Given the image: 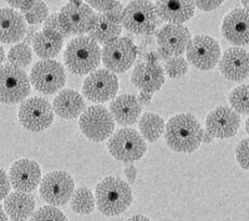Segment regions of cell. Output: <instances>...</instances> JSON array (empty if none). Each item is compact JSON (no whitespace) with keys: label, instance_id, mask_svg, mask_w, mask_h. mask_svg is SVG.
Segmentation results:
<instances>
[{"label":"cell","instance_id":"cell-1","mask_svg":"<svg viewBox=\"0 0 249 221\" xmlns=\"http://www.w3.org/2000/svg\"><path fill=\"white\" fill-rule=\"evenodd\" d=\"M203 132L200 122L189 113H180L169 120L165 128V140L174 151L191 153L202 144Z\"/></svg>","mask_w":249,"mask_h":221},{"label":"cell","instance_id":"cell-2","mask_svg":"<svg viewBox=\"0 0 249 221\" xmlns=\"http://www.w3.org/2000/svg\"><path fill=\"white\" fill-rule=\"evenodd\" d=\"M95 200L99 212L107 217L119 216L133 203V192L124 180L109 176L96 185Z\"/></svg>","mask_w":249,"mask_h":221},{"label":"cell","instance_id":"cell-3","mask_svg":"<svg viewBox=\"0 0 249 221\" xmlns=\"http://www.w3.org/2000/svg\"><path fill=\"white\" fill-rule=\"evenodd\" d=\"M64 61L69 72L77 76L94 73L102 61V50L89 36L76 37L68 42Z\"/></svg>","mask_w":249,"mask_h":221},{"label":"cell","instance_id":"cell-4","mask_svg":"<svg viewBox=\"0 0 249 221\" xmlns=\"http://www.w3.org/2000/svg\"><path fill=\"white\" fill-rule=\"evenodd\" d=\"M31 92V82L25 70L12 64L0 66V103H23Z\"/></svg>","mask_w":249,"mask_h":221},{"label":"cell","instance_id":"cell-5","mask_svg":"<svg viewBox=\"0 0 249 221\" xmlns=\"http://www.w3.org/2000/svg\"><path fill=\"white\" fill-rule=\"evenodd\" d=\"M107 148L116 160L122 162H134L142 158L146 153L147 144L137 130L121 129L109 138Z\"/></svg>","mask_w":249,"mask_h":221},{"label":"cell","instance_id":"cell-6","mask_svg":"<svg viewBox=\"0 0 249 221\" xmlns=\"http://www.w3.org/2000/svg\"><path fill=\"white\" fill-rule=\"evenodd\" d=\"M158 18L156 4L136 0L124 8L121 23L126 31L134 34L151 35L158 26Z\"/></svg>","mask_w":249,"mask_h":221},{"label":"cell","instance_id":"cell-7","mask_svg":"<svg viewBox=\"0 0 249 221\" xmlns=\"http://www.w3.org/2000/svg\"><path fill=\"white\" fill-rule=\"evenodd\" d=\"M96 13L82 1H71L61 9L58 22L64 32L65 38L71 36H83L91 29Z\"/></svg>","mask_w":249,"mask_h":221},{"label":"cell","instance_id":"cell-8","mask_svg":"<svg viewBox=\"0 0 249 221\" xmlns=\"http://www.w3.org/2000/svg\"><path fill=\"white\" fill-rule=\"evenodd\" d=\"M114 119L104 106H91L86 109L79 119V128L89 140L101 143L110 138L114 130Z\"/></svg>","mask_w":249,"mask_h":221},{"label":"cell","instance_id":"cell-9","mask_svg":"<svg viewBox=\"0 0 249 221\" xmlns=\"http://www.w3.org/2000/svg\"><path fill=\"white\" fill-rule=\"evenodd\" d=\"M31 82L38 92L52 95L64 88L66 73L61 63L53 59H43L32 68Z\"/></svg>","mask_w":249,"mask_h":221},{"label":"cell","instance_id":"cell-10","mask_svg":"<svg viewBox=\"0 0 249 221\" xmlns=\"http://www.w3.org/2000/svg\"><path fill=\"white\" fill-rule=\"evenodd\" d=\"M54 119L52 105L47 99L34 96L25 99L18 109V120L32 132H41L50 128Z\"/></svg>","mask_w":249,"mask_h":221},{"label":"cell","instance_id":"cell-11","mask_svg":"<svg viewBox=\"0 0 249 221\" xmlns=\"http://www.w3.org/2000/svg\"><path fill=\"white\" fill-rule=\"evenodd\" d=\"M39 192L44 202L54 207L63 206L71 200L74 192V182L67 172L54 170L42 178Z\"/></svg>","mask_w":249,"mask_h":221},{"label":"cell","instance_id":"cell-12","mask_svg":"<svg viewBox=\"0 0 249 221\" xmlns=\"http://www.w3.org/2000/svg\"><path fill=\"white\" fill-rule=\"evenodd\" d=\"M137 56V48L131 39L120 37L105 46L102 50V61L107 70L113 74L126 72L133 66Z\"/></svg>","mask_w":249,"mask_h":221},{"label":"cell","instance_id":"cell-13","mask_svg":"<svg viewBox=\"0 0 249 221\" xmlns=\"http://www.w3.org/2000/svg\"><path fill=\"white\" fill-rule=\"evenodd\" d=\"M119 90V79L116 74L107 69H98L89 74L83 82L82 93L93 103H106L114 99Z\"/></svg>","mask_w":249,"mask_h":221},{"label":"cell","instance_id":"cell-14","mask_svg":"<svg viewBox=\"0 0 249 221\" xmlns=\"http://www.w3.org/2000/svg\"><path fill=\"white\" fill-rule=\"evenodd\" d=\"M159 58L178 57L187 51L191 41V34L183 25L167 24L157 35Z\"/></svg>","mask_w":249,"mask_h":221},{"label":"cell","instance_id":"cell-15","mask_svg":"<svg viewBox=\"0 0 249 221\" xmlns=\"http://www.w3.org/2000/svg\"><path fill=\"white\" fill-rule=\"evenodd\" d=\"M186 52L188 61L200 70L213 68L221 56V50L218 42L205 35L193 37Z\"/></svg>","mask_w":249,"mask_h":221},{"label":"cell","instance_id":"cell-16","mask_svg":"<svg viewBox=\"0 0 249 221\" xmlns=\"http://www.w3.org/2000/svg\"><path fill=\"white\" fill-rule=\"evenodd\" d=\"M9 178L14 190L18 192L31 193L41 184V168L34 160H18L10 168Z\"/></svg>","mask_w":249,"mask_h":221},{"label":"cell","instance_id":"cell-17","mask_svg":"<svg viewBox=\"0 0 249 221\" xmlns=\"http://www.w3.org/2000/svg\"><path fill=\"white\" fill-rule=\"evenodd\" d=\"M241 125L240 115L229 107H218L207 115L206 132L212 137L230 138Z\"/></svg>","mask_w":249,"mask_h":221},{"label":"cell","instance_id":"cell-18","mask_svg":"<svg viewBox=\"0 0 249 221\" xmlns=\"http://www.w3.org/2000/svg\"><path fill=\"white\" fill-rule=\"evenodd\" d=\"M222 76L230 81H243L249 77V53L242 48H230L219 61Z\"/></svg>","mask_w":249,"mask_h":221},{"label":"cell","instance_id":"cell-19","mask_svg":"<svg viewBox=\"0 0 249 221\" xmlns=\"http://www.w3.org/2000/svg\"><path fill=\"white\" fill-rule=\"evenodd\" d=\"M221 32L228 41L236 46H246L249 43V11L232 10L223 19Z\"/></svg>","mask_w":249,"mask_h":221},{"label":"cell","instance_id":"cell-20","mask_svg":"<svg viewBox=\"0 0 249 221\" xmlns=\"http://www.w3.org/2000/svg\"><path fill=\"white\" fill-rule=\"evenodd\" d=\"M132 82L142 92L152 94L159 91L165 82L164 70L158 63H141L134 68Z\"/></svg>","mask_w":249,"mask_h":221},{"label":"cell","instance_id":"cell-21","mask_svg":"<svg viewBox=\"0 0 249 221\" xmlns=\"http://www.w3.org/2000/svg\"><path fill=\"white\" fill-rule=\"evenodd\" d=\"M26 32L24 16L11 8L0 9V42L7 44L18 42Z\"/></svg>","mask_w":249,"mask_h":221},{"label":"cell","instance_id":"cell-22","mask_svg":"<svg viewBox=\"0 0 249 221\" xmlns=\"http://www.w3.org/2000/svg\"><path fill=\"white\" fill-rule=\"evenodd\" d=\"M122 32L121 19L114 18L108 13L96 14L93 25L89 32V37L97 43L107 44L120 38Z\"/></svg>","mask_w":249,"mask_h":221},{"label":"cell","instance_id":"cell-23","mask_svg":"<svg viewBox=\"0 0 249 221\" xmlns=\"http://www.w3.org/2000/svg\"><path fill=\"white\" fill-rule=\"evenodd\" d=\"M156 9L158 17L164 22L181 25L194 16L196 3L183 0H164L156 2Z\"/></svg>","mask_w":249,"mask_h":221},{"label":"cell","instance_id":"cell-24","mask_svg":"<svg viewBox=\"0 0 249 221\" xmlns=\"http://www.w3.org/2000/svg\"><path fill=\"white\" fill-rule=\"evenodd\" d=\"M109 111L113 119L121 125L135 124L142 113V105L131 94H123L111 100Z\"/></svg>","mask_w":249,"mask_h":221},{"label":"cell","instance_id":"cell-25","mask_svg":"<svg viewBox=\"0 0 249 221\" xmlns=\"http://www.w3.org/2000/svg\"><path fill=\"white\" fill-rule=\"evenodd\" d=\"M87 104L81 94L73 90H64L53 99V110L62 119H74L86 111Z\"/></svg>","mask_w":249,"mask_h":221},{"label":"cell","instance_id":"cell-26","mask_svg":"<svg viewBox=\"0 0 249 221\" xmlns=\"http://www.w3.org/2000/svg\"><path fill=\"white\" fill-rule=\"evenodd\" d=\"M36 208V201L29 193H10L4 199V212L13 221H26L32 218Z\"/></svg>","mask_w":249,"mask_h":221},{"label":"cell","instance_id":"cell-27","mask_svg":"<svg viewBox=\"0 0 249 221\" xmlns=\"http://www.w3.org/2000/svg\"><path fill=\"white\" fill-rule=\"evenodd\" d=\"M64 38L56 32L43 29L35 35L33 39V48L40 58L51 59L61 52Z\"/></svg>","mask_w":249,"mask_h":221},{"label":"cell","instance_id":"cell-28","mask_svg":"<svg viewBox=\"0 0 249 221\" xmlns=\"http://www.w3.org/2000/svg\"><path fill=\"white\" fill-rule=\"evenodd\" d=\"M138 128L143 139L148 140L149 143H156L164 133L165 123L160 115L147 112L139 120Z\"/></svg>","mask_w":249,"mask_h":221},{"label":"cell","instance_id":"cell-29","mask_svg":"<svg viewBox=\"0 0 249 221\" xmlns=\"http://www.w3.org/2000/svg\"><path fill=\"white\" fill-rule=\"evenodd\" d=\"M96 200L91 190L88 188H79L74 191L71 200V207L76 214L89 215L94 212Z\"/></svg>","mask_w":249,"mask_h":221},{"label":"cell","instance_id":"cell-30","mask_svg":"<svg viewBox=\"0 0 249 221\" xmlns=\"http://www.w3.org/2000/svg\"><path fill=\"white\" fill-rule=\"evenodd\" d=\"M9 64L14 66L24 68L27 67L33 61V52L32 49L26 43H18L10 49L8 53Z\"/></svg>","mask_w":249,"mask_h":221},{"label":"cell","instance_id":"cell-31","mask_svg":"<svg viewBox=\"0 0 249 221\" xmlns=\"http://www.w3.org/2000/svg\"><path fill=\"white\" fill-rule=\"evenodd\" d=\"M229 99L235 111L242 114H249V85H240L234 89Z\"/></svg>","mask_w":249,"mask_h":221},{"label":"cell","instance_id":"cell-32","mask_svg":"<svg viewBox=\"0 0 249 221\" xmlns=\"http://www.w3.org/2000/svg\"><path fill=\"white\" fill-rule=\"evenodd\" d=\"M29 221H68V219L58 208L47 205L36 210Z\"/></svg>","mask_w":249,"mask_h":221},{"label":"cell","instance_id":"cell-33","mask_svg":"<svg viewBox=\"0 0 249 221\" xmlns=\"http://www.w3.org/2000/svg\"><path fill=\"white\" fill-rule=\"evenodd\" d=\"M88 4L91 8L98 10L102 13H108L110 16L122 19L124 8L121 2L119 1H88Z\"/></svg>","mask_w":249,"mask_h":221},{"label":"cell","instance_id":"cell-34","mask_svg":"<svg viewBox=\"0 0 249 221\" xmlns=\"http://www.w3.org/2000/svg\"><path fill=\"white\" fill-rule=\"evenodd\" d=\"M49 8L43 1H37L32 10L24 12V18L27 23L32 25H37L44 23L48 18Z\"/></svg>","mask_w":249,"mask_h":221},{"label":"cell","instance_id":"cell-35","mask_svg":"<svg viewBox=\"0 0 249 221\" xmlns=\"http://www.w3.org/2000/svg\"><path fill=\"white\" fill-rule=\"evenodd\" d=\"M189 65L181 56L168 58L165 63V72L171 78H179L186 74Z\"/></svg>","mask_w":249,"mask_h":221},{"label":"cell","instance_id":"cell-36","mask_svg":"<svg viewBox=\"0 0 249 221\" xmlns=\"http://www.w3.org/2000/svg\"><path fill=\"white\" fill-rule=\"evenodd\" d=\"M235 154L238 164H240L244 169L249 170V137L243 139L242 142L237 145Z\"/></svg>","mask_w":249,"mask_h":221},{"label":"cell","instance_id":"cell-37","mask_svg":"<svg viewBox=\"0 0 249 221\" xmlns=\"http://www.w3.org/2000/svg\"><path fill=\"white\" fill-rule=\"evenodd\" d=\"M10 190H11V183H10L9 176L2 168H0V201L8 197Z\"/></svg>","mask_w":249,"mask_h":221},{"label":"cell","instance_id":"cell-38","mask_svg":"<svg viewBox=\"0 0 249 221\" xmlns=\"http://www.w3.org/2000/svg\"><path fill=\"white\" fill-rule=\"evenodd\" d=\"M43 27L44 29H49V31H53V32H56L63 38H65V35L63 29L61 27V25H59L58 22V13L57 14H52V16L48 17V18L46 19V22L43 23Z\"/></svg>","mask_w":249,"mask_h":221},{"label":"cell","instance_id":"cell-39","mask_svg":"<svg viewBox=\"0 0 249 221\" xmlns=\"http://www.w3.org/2000/svg\"><path fill=\"white\" fill-rule=\"evenodd\" d=\"M196 6L203 11H213V10L220 7L222 1H196Z\"/></svg>","mask_w":249,"mask_h":221},{"label":"cell","instance_id":"cell-40","mask_svg":"<svg viewBox=\"0 0 249 221\" xmlns=\"http://www.w3.org/2000/svg\"><path fill=\"white\" fill-rule=\"evenodd\" d=\"M36 2L37 1H8V3L12 8L19 9L24 12H27L29 10H32L35 4H36Z\"/></svg>","mask_w":249,"mask_h":221},{"label":"cell","instance_id":"cell-41","mask_svg":"<svg viewBox=\"0 0 249 221\" xmlns=\"http://www.w3.org/2000/svg\"><path fill=\"white\" fill-rule=\"evenodd\" d=\"M124 173H125V176H126V178H127L129 184L135 183L136 176H137V169L135 166H134V165H132V164L127 165L125 169H124Z\"/></svg>","mask_w":249,"mask_h":221},{"label":"cell","instance_id":"cell-42","mask_svg":"<svg viewBox=\"0 0 249 221\" xmlns=\"http://www.w3.org/2000/svg\"><path fill=\"white\" fill-rule=\"evenodd\" d=\"M138 102L141 103V105H148L151 103V94L150 93H145V92H142L139 94L138 96Z\"/></svg>","mask_w":249,"mask_h":221},{"label":"cell","instance_id":"cell-43","mask_svg":"<svg viewBox=\"0 0 249 221\" xmlns=\"http://www.w3.org/2000/svg\"><path fill=\"white\" fill-rule=\"evenodd\" d=\"M126 221H151V220L142 215H135L133 216V217H129Z\"/></svg>","mask_w":249,"mask_h":221},{"label":"cell","instance_id":"cell-44","mask_svg":"<svg viewBox=\"0 0 249 221\" xmlns=\"http://www.w3.org/2000/svg\"><path fill=\"white\" fill-rule=\"evenodd\" d=\"M213 137H212L207 132H203V136H202V143L205 144H211Z\"/></svg>","mask_w":249,"mask_h":221},{"label":"cell","instance_id":"cell-45","mask_svg":"<svg viewBox=\"0 0 249 221\" xmlns=\"http://www.w3.org/2000/svg\"><path fill=\"white\" fill-rule=\"evenodd\" d=\"M0 221H9L8 219V215L4 212L2 206L0 205Z\"/></svg>","mask_w":249,"mask_h":221},{"label":"cell","instance_id":"cell-46","mask_svg":"<svg viewBox=\"0 0 249 221\" xmlns=\"http://www.w3.org/2000/svg\"><path fill=\"white\" fill-rule=\"evenodd\" d=\"M4 56H6V55H4V49L2 48L1 44H0V66H1V64L4 61Z\"/></svg>","mask_w":249,"mask_h":221},{"label":"cell","instance_id":"cell-47","mask_svg":"<svg viewBox=\"0 0 249 221\" xmlns=\"http://www.w3.org/2000/svg\"><path fill=\"white\" fill-rule=\"evenodd\" d=\"M243 4H244V7H245L247 11H249V1H243Z\"/></svg>","mask_w":249,"mask_h":221},{"label":"cell","instance_id":"cell-48","mask_svg":"<svg viewBox=\"0 0 249 221\" xmlns=\"http://www.w3.org/2000/svg\"><path fill=\"white\" fill-rule=\"evenodd\" d=\"M245 127H246V130H247V133L249 134V118L246 120V125H245Z\"/></svg>","mask_w":249,"mask_h":221}]
</instances>
